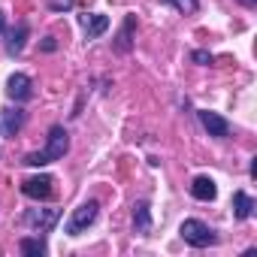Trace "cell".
Segmentation results:
<instances>
[{
  "mask_svg": "<svg viewBox=\"0 0 257 257\" xmlns=\"http://www.w3.org/2000/svg\"><path fill=\"white\" fill-rule=\"evenodd\" d=\"M25 43H28V25L22 22V25H16V28L10 31V40H7V52H10V55H19V52L25 49Z\"/></svg>",
  "mask_w": 257,
  "mask_h": 257,
  "instance_id": "7c38bea8",
  "label": "cell"
},
{
  "mask_svg": "<svg viewBox=\"0 0 257 257\" xmlns=\"http://www.w3.org/2000/svg\"><path fill=\"white\" fill-rule=\"evenodd\" d=\"M19 248H22V254H37V257H43V254L49 251L43 239H22V245H19Z\"/></svg>",
  "mask_w": 257,
  "mask_h": 257,
  "instance_id": "9a60e30c",
  "label": "cell"
},
{
  "mask_svg": "<svg viewBox=\"0 0 257 257\" xmlns=\"http://www.w3.org/2000/svg\"><path fill=\"white\" fill-rule=\"evenodd\" d=\"M7 94H10L16 103H25V100H31L34 85H31V79H28L25 73H13L10 82H7Z\"/></svg>",
  "mask_w": 257,
  "mask_h": 257,
  "instance_id": "5b68a950",
  "label": "cell"
},
{
  "mask_svg": "<svg viewBox=\"0 0 257 257\" xmlns=\"http://www.w3.org/2000/svg\"><path fill=\"white\" fill-rule=\"evenodd\" d=\"M97 200H88V203H82L79 209H73V215H70V221H67V233L70 236H79L82 230H88L91 224H94V218H97Z\"/></svg>",
  "mask_w": 257,
  "mask_h": 257,
  "instance_id": "3957f363",
  "label": "cell"
},
{
  "mask_svg": "<svg viewBox=\"0 0 257 257\" xmlns=\"http://www.w3.org/2000/svg\"><path fill=\"white\" fill-rule=\"evenodd\" d=\"M167 4H173L179 13H197V7H200L197 0H167Z\"/></svg>",
  "mask_w": 257,
  "mask_h": 257,
  "instance_id": "2e32d148",
  "label": "cell"
},
{
  "mask_svg": "<svg viewBox=\"0 0 257 257\" xmlns=\"http://www.w3.org/2000/svg\"><path fill=\"white\" fill-rule=\"evenodd\" d=\"M239 4H245V7H254V4H257V0H239Z\"/></svg>",
  "mask_w": 257,
  "mask_h": 257,
  "instance_id": "ffe728a7",
  "label": "cell"
},
{
  "mask_svg": "<svg viewBox=\"0 0 257 257\" xmlns=\"http://www.w3.org/2000/svg\"><path fill=\"white\" fill-rule=\"evenodd\" d=\"M131 31H134V16L124 22L121 34H118V43H115V49H118V52H131Z\"/></svg>",
  "mask_w": 257,
  "mask_h": 257,
  "instance_id": "5bb4252c",
  "label": "cell"
},
{
  "mask_svg": "<svg viewBox=\"0 0 257 257\" xmlns=\"http://www.w3.org/2000/svg\"><path fill=\"white\" fill-rule=\"evenodd\" d=\"M194 61L197 64H212V55L209 52H194Z\"/></svg>",
  "mask_w": 257,
  "mask_h": 257,
  "instance_id": "ac0fdd59",
  "label": "cell"
},
{
  "mask_svg": "<svg viewBox=\"0 0 257 257\" xmlns=\"http://www.w3.org/2000/svg\"><path fill=\"white\" fill-rule=\"evenodd\" d=\"M179 233H182V239H185L188 245H194V248H206V245L215 242V233L209 230V224H203V221H197V218H188Z\"/></svg>",
  "mask_w": 257,
  "mask_h": 257,
  "instance_id": "7a4b0ae2",
  "label": "cell"
},
{
  "mask_svg": "<svg viewBox=\"0 0 257 257\" xmlns=\"http://www.w3.org/2000/svg\"><path fill=\"white\" fill-rule=\"evenodd\" d=\"M22 124H25V112L22 109H4L0 112V134L4 137H16L22 131Z\"/></svg>",
  "mask_w": 257,
  "mask_h": 257,
  "instance_id": "ba28073f",
  "label": "cell"
},
{
  "mask_svg": "<svg viewBox=\"0 0 257 257\" xmlns=\"http://www.w3.org/2000/svg\"><path fill=\"white\" fill-rule=\"evenodd\" d=\"M55 185V179L52 176H31V179H25L22 182V194L25 197H31V200H49L52 197V188Z\"/></svg>",
  "mask_w": 257,
  "mask_h": 257,
  "instance_id": "277c9868",
  "label": "cell"
},
{
  "mask_svg": "<svg viewBox=\"0 0 257 257\" xmlns=\"http://www.w3.org/2000/svg\"><path fill=\"white\" fill-rule=\"evenodd\" d=\"M67 149H70V137H67V131H64L61 124H55L52 131H49L46 149H43V152H31V155L25 158V164H28V167H46V164H52V161H61V158L67 155Z\"/></svg>",
  "mask_w": 257,
  "mask_h": 257,
  "instance_id": "6da1fadb",
  "label": "cell"
},
{
  "mask_svg": "<svg viewBox=\"0 0 257 257\" xmlns=\"http://www.w3.org/2000/svg\"><path fill=\"white\" fill-rule=\"evenodd\" d=\"M79 25H82V31L88 34V40H94V37H100V34L109 31V19H106V16H97V13L79 16Z\"/></svg>",
  "mask_w": 257,
  "mask_h": 257,
  "instance_id": "9c48e42d",
  "label": "cell"
},
{
  "mask_svg": "<svg viewBox=\"0 0 257 257\" xmlns=\"http://www.w3.org/2000/svg\"><path fill=\"white\" fill-rule=\"evenodd\" d=\"M7 31V19H4V13H0V34Z\"/></svg>",
  "mask_w": 257,
  "mask_h": 257,
  "instance_id": "d6986e66",
  "label": "cell"
},
{
  "mask_svg": "<svg viewBox=\"0 0 257 257\" xmlns=\"http://www.w3.org/2000/svg\"><path fill=\"white\" fill-rule=\"evenodd\" d=\"M58 218H61L58 209H31V212H28V224H31L34 230H40V233H49V230L58 224Z\"/></svg>",
  "mask_w": 257,
  "mask_h": 257,
  "instance_id": "8992f818",
  "label": "cell"
},
{
  "mask_svg": "<svg viewBox=\"0 0 257 257\" xmlns=\"http://www.w3.org/2000/svg\"><path fill=\"white\" fill-rule=\"evenodd\" d=\"M191 194H194L197 200L209 203V200H215V197H218V188H215V182H212L209 176H197V179L191 182Z\"/></svg>",
  "mask_w": 257,
  "mask_h": 257,
  "instance_id": "30bf717a",
  "label": "cell"
},
{
  "mask_svg": "<svg viewBox=\"0 0 257 257\" xmlns=\"http://www.w3.org/2000/svg\"><path fill=\"white\" fill-rule=\"evenodd\" d=\"M254 209H257V206H254V200H251L245 191H236V194H233V215H236L239 221L251 218V215H254Z\"/></svg>",
  "mask_w": 257,
  "mask_h": 257,
  "instance_id": "8fae6325",
  "label": "cell"
},
{
  "mask_svg": "<svg viewBox=\"0 0 257 257\" xmlns=\"http://www.w3.org/2000/svg\"><path fill=\"white\" fill-rule=\"evenodd\" d=\"M73 4H76V0H49V7L55 13H67V10H73Z\"/></svg>",
  "mask_w": 257,
  "mask_h": 257,
  "instance_id": "e0dca14e",
  "label": "cell"
},
{
  "mask_svg": "<svg viewBox=\"0 0 257 257\" xmlns=\"http://www.w3.org/2000/svg\"><path fill=\"white\" fill-rule=\"evenodd\" d=\"M134 227H137V233H149L152 230V212H149L146 200H140L134 206Z\"/></svg>",
  "mask_w": 257,
  "mask_h": 257,
  "instance_id": "4fadbf2b",
  "label": "cell"
},
{
  "mask_svg": "<svg viewBox=\"0 0 257 257\" xmlns=\"http://www.w3.org/2000/svg\"><path fill=\"white\" fill-rule=\"evenodd\" d=\"M200 124L209 131V137H218V140L230 134V121H227V118H221L218 112H209V109H203V112H200Z\"/></svg>",
  "mask_w": 257,
  "mask_h": 257,
  "instance_id": "52a82bcc",
  "label": "cell"
}]
</instances>
